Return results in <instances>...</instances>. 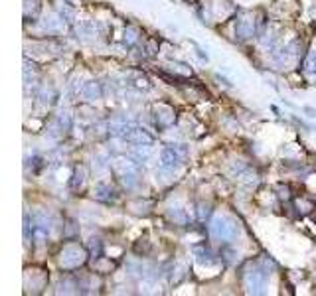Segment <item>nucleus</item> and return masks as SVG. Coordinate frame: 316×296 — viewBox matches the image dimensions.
<instances>
[{
  "instance_id": "obj_1",
  "label": "nucleus",
  "mask_w": 316,
  "mask_h": 296,
  "mask_svg": "<svg viewBox=\"0 0 316 296\" xmlns=\"http://www.w3.org/2000/svg\"><path fill=\"white\" fill-rule=\"evenodd\" d=\"M186 156V148L184 145H174V147H166L160 154V166L166 170H174L182 164Z\"/></svg>"
},
{
  "instance_id": "obj_2",
  "label": "nucleus",
  "mask_w": 316,
  "mask_h": 296,
  "mask_svg": "<svg viewBox=\"0 0 316 296\" xmlns=\"http://www.w3.org/2000/svg\"><path fill=\"white\" fill-rule=\"evenodd\" d=\"M210 229L211 235H215V237H219L223 241H229V239H233L237 235V225L231 219H227V217H215L211 221Z\"/></svg>"
},
{
  "instance_id": "obj_3",
  "label": "nucleus",
  "mask_w": 316,
  "mask_h": 296,
  "mask_svg": "<svg viewBox=\"0 0 316 296\" xmlns=\"http://www.w3.org/2000/svg\"><path fill=\"white\" fill-rule=\"evenodd\" d=\"M83 261H85V251L75 245L65 247L61 251V255H59V265L63 269H77Z\"/></svg>"
},
{
  "instance_id": "obj_4",
  "label": "nucleus",
  "mask_w": 316,
  "mask_h": 296,
  "mask_svg": "<svg viewBox=\"0 0 316 296\" xmlns=\"http://www.w3.org/2000/svg\"><path fill=\"white\" fill-rule=\"evenodd\" d=\"M123 137L127 139V141H133V143H139V145H149V143H153V137L151 135H147L145 133V129H135V127H125V133H123Z\"/></svg>"
},
{
  "instance_id": "obj_5",
  "label": "nucleus",
  "mask_w": 316,
  "mask_h": 296,
  "mask_svg": "<svg viewBox=\"0 0 316 296\" xmlns=\"http://www.w3.org/2000/svg\"><path fill=\"white\" fill-rule=\"evenodd\" d=\"M265 279H267V273L255 269V271L247 273V287H249L253 293H261V289L265 287Z\"/></svg>"
},
{
  "instance_id": "obj_6",
  "label": "nucleus",
  "mask_w": 316,
  "mask_h": 296,
  "mask_svg": "<svg viewBox=\"0 0 316 296\" xmlns=\"http://www.w3.org/2000/svg\"><path fill=\"white\" fill-rule=\"evenodd\" d=\"M235 34H237L241 40L251 38V36L255 34V20H251V18H241V20L237 22V26H235Z\"/></svg>"
},
{
  "instance_id": "obj_7",
  "label": "nucleus",
  "mask_w": 316,
  "mask_h": 296,
  "mask_svg": "<svg viewBox=\"0 0 316 296\" xmlns=\"http://www.w3.org/2000/svg\"><path fill=\"white\" fill-rule=\"evenodd\" d=\"M109 194H113V190H111L107 184H97V186H95V197H97V199H105L107 201V199L113 197V196H109Z\"/></svg>"
},
{
  "instance_id": "obj_8",
  "label": "nucleus",
  "mask_w": 316,
  "mask_h": 296,
  "mask_svg": "<svg viewBox=\"0 0 316 296\" xmlns=\"http://www.w3.org/2000/svg\"><path fill=\"white\" fill-rule=\"evenodd\" d=\"M170 217H172L176 223H186V213H184V209H172V211H170Z\"/></svg>"
},
{
  "instance_id": "obj_9",
  "label": "nucleus",
  "mask_w": 316,
  "mask_h": 296,
  "mask_svg": "<svg viewBox=\"0 0 316 296\" xmlns=\"http://www.w3.org/2000/svg\"><path fill=\"white\" fill-rule=\"evenodd\" d=\"M210 213H211V209H210V205H200V211H198V217L204 221V219H208L210 217Z\"/></svg>"
},
{
  "instance_id": "obj_10",
  "label": "nucleus",
  "mask_w": 316,
  "mask_h": 296,
  "mask_svg": "<svg viewBox=\"0 0 316 296\" xmlns=\"http://www.w3.org/2000/svg\"><path fill=\"white\" fill-rule=\"evenodd\" d=\"M137 40V32L135 30H129V44H133Z\"/></svg>"
},
{
  "instance_id": "obj_11",
  "label": "nucleus",
  "mask_w": 316,
  "mask_h": 296,
  "mask_svg": "<svg viewBox=\"0 0 316 296\" xmlns=\"http://www.w3.org/2000/svg\"><path fill=\"white\" fill-rule=\"evenodd\" d=\"M309 67H311L313 71H316V55H311V61H309Z\"/></svg>"
}]
</instances>
